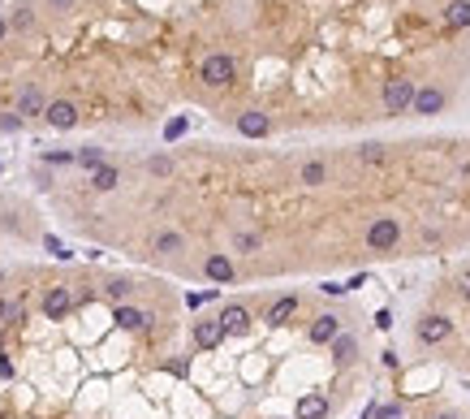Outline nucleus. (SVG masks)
<instances>
[{
	"label": "nucleus",
	"instance_id": "obj_21",
	"mask_svg": "<svg viewBox=\"0 0 470 419\" xmlns=\"http://www.w3.org/2000/svg\"><path fill=\"white\" fill-rule=\"evenodd\" d=\"M73 160H78L82 169H100V164H104V152H100V147H82V152L73 156Z\"/></svg>",
	"mask_w": 470,
	"mask_h": 419
},
{
	"label": "nucleus",
	"instance_id": "obj_8",
	"mask_svg": "<svg viewBox=\"0 0 470 419\" xmlns=\"http://www.w3.org/2000/svg\"><path fill=\"white\" fill-rule=\"evenodd\" d=\"M440 108H444V91H436V87L414 91V104H410V113H418V117H432V113H440Z\"/></svg>",
	"mask_w": 470,
	"mask_h": 419
},
{
	"label": "nucleus",
	"instance_id": "obj_34",
	"mask_svg": "<svg viewBox=\"0 0 470 419\" xmlns=\"http://www.w3.org/2000/svg\"><path fill=\"white\" fill-rule=\"evenodd\" d=\"M457 290H462V299H470V273L462 277V285H457Z\"/></svg>",
	"mask_w": 470,
	"mask_h": 419
},
{
	"label": "nucleus",
	"instance_id": "obj_17",
	"mask_svg": "<svg viewBox=\"0 0 470 419\" xmlns=\"http://www.w3.org/2000/svg\"><path fill=\"white\" fill-rule=\"evenodd\" d=\"M112 320H117L121 329H147V320H152V315L138 311V307H117V311H112Z\"/></svg>",
	"mask_w": 470,
	"mask_h": 419
},
{
	"label": "nucleus",
	"instance_id": "obj_11",
	"mask_svg": "<svg viewBox=\"0 0 470 419\" xmlns=\"http://www.w3.org/2000/svg\"><path fill=\"white\" fill-rule=\"evenodd\" d=\"M203 273H207V281H216V285H229V281H233V260H229V255H207Z\"/></svg>",
	"mask_w": 470,
	"mask_h": 419
},
{
	"label": "nucleus",
	"instance_id": "obj_22",
	"mask_svg": "<svg viewBox=\"0 0 470 419\" xmlns=\"http://www.w3.org/2000/svg\"><path fill=\"white\" fill-rule=\"evenodd\" d=\"M233 251L255 255V251H259V234H237V238H233Z\"/></svg>",
	"mask_w": 470,
	"mask_h": 419
},
{
	"label": "nucleus",
	"instance_id": "obj_7",
	"mask_svg": "<svg viewBox=\"0 0 470 419\" xmlns=\"http://www.w3.org/2000/svg\"><path fill=\"white\" fill-rule=\"evenodd\" d=\"M216 320H220V329H225V333H246V329H251V311H246L242 303H229Z\"/></svg>",
	"mask_w": 470,
	"mask_h": 419
},
{
	"label": "nucleus",
	"instance_id": "obj_27",
	"mask_svg": "<svg viewBox=\"0 0 470 419\" xmlns=\"http://www.w3.org/2000/svg\"><path fill=\"white\" fill-rule=\"evenodd\" d=\"M0 130H5V134H17V130H22V117H17V113L0 117Z\"/></svg>",
	"mask_w": 470,
	"mask_h": 419
},
{
	"label": "nucleus",
	"instance_id": "obj_30",
	"mask_svg": "<svg viewBox=\"0 0 470 419\" xmlns=\"http://www.w3.org/2000/svg\"><path fill=\"white\" fill-rule=\"evenodd\" d=\"M164 134H168V139H182V134H186V121H182V117H177V121H168V130H164Z\"/></svg>",
	"mask_w": 470,
	"mask_h": 419
},
{
	"label": "nucleus",
	"instance_id": "obj_6",
	"mask_svg": "<svg viewBox=\"0 0 470 419\" xmlns=\"http://www.w3.org/2000/svg\"><path fill=\"white\" fill-rule=\"evenodd\" d=\"M220 341H225L220 320H199V325H194V346H199V350H216Z\"/></svg>",
	"mask_w": 470,
	"mask_h": 419
},
{
	"label": "nucleus",
	"instance_id": "obj_29",
	"mask_svg": "<svg viewBox=\"0 0 470 419\" xmlns=\"http://www.w3.org/2000/svg\"><path fill=\"white\" fill-rule=\"evenodd\" d=\"M43 160H47V164H73V156H69V152H47Z\"/></svg>",
	"mask_w": 470,
	"mask_h": 419
},
{
	"label": "nucleus",
	"instance_id": "obj_36",
	"mask_svg": "<svg viewBox=\"0 0 470 419\" xmlns=\"http://www.w3.org/2000/svg\"><path fill=\"white\" fill-rule=\"evenodd\" d=\"M0 39H5V22H0Z\"/></svg>",
	"mask_w": 470,
	"mask_h": 419
},
{
	"label": "nucleus",
	"instance_id": "obj_2",
	"mask_svg": "<svg viewBox=\"0 0 470 419\" xmlns=\"http://www.w3.org/2000/svg\"><path fill=\"white\" fill-rule=\"evenodd\" d=\"M397 238H402L397 216H380L376 225L367 229V246H371V251H392V246H397Z\"/></svg>",
	"mask_w": 470,
	"mask_h": 419
},
{
	"label": "nucleus",
	"instance_id": "obj_12",
	"mask_svg": "<svg viewBox=\"0 0 470 419\" xmlns=\"http://www.w3.org/2000/svg\"><path fill=\"white\" fill-rule=\"evenodd\" d=\"M152 251H156V255H182V251H186V238H182L177 229H160L156 242H152Z\"/></svg>",
	"mask_w": 470,
	"mask_h": 419
},
{
	"label": "nucleus",
	"instance_id": "obj_9",
	"mask_svg": "<svg viewBox=\"0 0 470 419\" xmlns=\"http://www.w3.org/2000/svg\"><path fill=\"white\" fill-rule=\"evenodd\" d=\"M69 307H73V299H69L65 285H52V290H47V299H43V315H47V320L69 315Z\"/></svg>",
	"mask_w": 470,
	"mask_h": 419
},
{
	"label": "nucleus",
	"instance_id": "obj_16",
	"mask_svg": "<svg viewBox=\"0 0 470 419\" xmlns=\"http://www.w3.org/2000/svg\"><path fill=\"white\" fill-rule=\"evenodd\" d=\"M298 311V299H293V294H285V299H277L267 307V325H285V320Z\"/></svg>",
	"mask_w": 470,
	"mask_h": 419
},
{
	"label": "nucleus",
	"instance_id": "obj_19",
	"mask_svg": "<svg viewBox=\"0 0 470 419\" xmlns=\"http://www.w3.org/2000/svg\"><path fill=\"white\" fill-rule=\"evenodd\" d=\"M117 182H121V173H117L112 164H100V169H91V186H95V190H112Z\"/></svg>",
	"mask_w": 470,
	"mask_h": 419
},
{
	"label": "nucleus",
	"instance_id": "obj_37",
	"mask_svg": "<svg viewBox=\"0 0 470 419\" xmlns=\"http://www.w3.org/2000/svg\"><path fill=\"white\" fill-rule=\"evenodd\" d=\"M440 419H457V415H440Z\"/></svg>",
	"mask_w": 470,
	"mask_h": 419
},
{
	"label": "nucleus",
	"instance_id": "obj_14",
	"mask_svg": "<svg viewBox=\"0 0 470 419\" xmlns=\"http://www.w3.org/2000/svg\"><path fill=\"white\" fill-rule=\"evenodd\" d=\"M237 130H242L246 139H263V134L272 130V121H267L263 113H242V117H237Z\"/></svg>",
	"mask_w": 470,
	"mask_h": 419
},
{
	"label": "nucleus",
	"instance_id": "obj_25",
	"mask_svg": "<svg viewBox=\"0 0 470 419\" xmlns=\"http://www.w3.org/2000/svg\"><path fill=\"white\" fill-rule=\"evenodd\" d=\"M332 341H337V346H332L337 359H350V355H354V337H332Z\"/></svg>",
	"mask_w": 470,
	"mask_h": 419
},
{
	"label": "nucleus",
	"instance_id": "obj_35",
	"mask_svg": "<svg viewBox=\"0 0 470 419\" xmlns=\"http://www.w3.org/2000/svg\"><path fill=\"white\" fill-rule=\"evenodd\" d=\"M47 5H52V9H69V5H73V0H47Z\"/></svg>",
	"mask_w": 470,
	"mask_h": 419
},
{
	"label": "nucleus",
	"instance_id": "obj_23",
	"mask_svg": "<svg viewBox=\"0 0 470 419\" xmlns=\"http://www.w3.org/2000/svg\"><path fill=\"white\" fill-rule=\"evenodd\" d=\"M147 173L168 178V173H172V160H168V156H152V160H147Z\"/></svg>",
	"mask_w": 470,
	"mask_h": 419
},
{
	"label": "nucleus",
	"instance_id": "obj_1",
	"mask_svg": "<svg viewBox=\"0 0 470 419\" xmlns=\"http://www.w3.org/2000/svg\"><path fill=\"white\" fill-rule=\"evenodd\" d=\"M414 78H388L384 83V108L388 113H410V104H414Z\"/></svg>",
	"mask_w": 470,
	"mask_h": 419
},
{
	"label": "nucleus",
	"instance_id": "obj_32",
	"mask_svg": "<svg viewBox=\"0 0 470 419\" xmlns=\"http://www.w3.org/2000/svg\"><path fill=\"white\" fill-rule=\"evenodd\" d=\"M108 294H112V299H126L130 285H126V281H112V285H108Z\"/></svg>",
	"mask_w": 470,
	"mask_h": 419
},
{
	"label": "nucleus",
	"instance_id": "obj_24",
	"mask_svg": "<svg viewBox=\"0 0 470 419\" xmlns=\"http://www.w3.org/2000/svg\"><path fill=\"white\" fill-rule=\"evenodd\" d=\"M358 160H367V164L384 160V147H380V143H367V147H358Z\"/></svg>",
	"mask_w": 470,
	"mask_h": 419
},
{
	"label": "nucleus",
	"instance_id": "obj_5",
	"mask_svg": "<svg viewBox=\"0 0 470 419\" xmlns=\"http://www.w3.org/2000/svg\"><path fill=\"white\" fill-rule=\"evenodd\" d=\"M43 108H47L43 87H35V83H31V87H22V91H17V117H22V121H27V117H39Z\"/></svg>",
	"mask_w": 470,
	"mask_h": 419
},
{
	"label": "nucleus",
	"instance_id": "obj_10",
	"mask_svg": "<svg viewBox=\"0 0 470 419\" xmlns=\"http://www.w3.org/2000/svg\"><path fill=\"white\" fill-rule=\"evenodd\" d=\"M449 333H453V325H449V320H444V315H427L423 325H418V341H427V346H436V341H444Z\"/></svg>",
	"mask_w": 470,
	"mask_h": 419
},
{
	"label": "nucleus",
	"instance_id": "obj_20",
	"mask_svg": "<svg viewBox=\"0 0 470 419\" xmlns=\"http://www.w3.org/2000/svg\"><path fill=\"white\" fill-rule=\"evenodd\" d=\"M449 27H470V0H453L449 5Z\"/></svg>",
	"mask_w": 470,
	"mask_h": 419
},
{
	"label": "nucleus",
	"instance_id": "obj_4",
	"mask_svg": "<svg viewBox=\"0 0 470 419\" xmlns=\"http://www.w3.org/2000/svg\"><path fill=\"white\" fill-rule=\"evenodd\" d=\"M43 117H47V126H52V130H73V126H78V108H73L69 100H52L43 108Z\"/></svg>",
	"mask_w": 470,
	"mask_h": 419
},
{
	"label": "nucleus",
	"instance_id": "obj_3",
	"mask_svg": "<svg viewBox=\"0 0 470 419\" xmlns=\"http://www.w3.org/2000/svg\"><path fill=\"white\" fill-rule=\"evenodd\" d=\"M233 73H237V65H233L225 52H212V57L203 61V83H207V87H229Z\"/></svg>",
	"mask_w": 470,
	"mask_h": 419
},
{
	"label": "nucleus",
	"instance_id": "obj_26",
	"mask_svg": "<svg viewBox=\"0 0 470 419\" xmlns=\"http://www.w3.org/2000/svg\"><path fill=\"white\" fill-rule=\"evenodd\" d=\"M43 246H47V251H52L57 260H69V255H73V251H65V246H61V238H52V234L43 238Z\"/></svg>",
	"mask_w": 470,
	"mask_h": 419
},
{
	"label": "nucleus",
	"instance_id": "obj_18",
	"mask_svg": "<svg viewBox=\"0 0 470 419\" xmlns=\"http://www.w3.org/2000/svg\"><path fill=\"white\" fill-rule=\"evenodd\" d=\"M298 178H302V186H324L328 182V164L324 160H307Z\"/></svg>",
	"mask_w": 470,
	"mask_h": 419
},
{
	"label": "nucleus",
	"instance_id": "obj_31",
	"mask_svg": "<svg viewBox=\"0 0 470 419\" xmlns=\"http://www.w3.org/2000/svg\"><path fill=\"white\" fill-rule=\"evenodd\" d=\"M376 419H402V406H380Z\"/></svg>",
	"mask_w": 470,
	"mask_h": 419
},
{
	"label": "nucleus",
	"instance_id": "obj_28",
	"mask_svg": "<svg viewBox=\"0 0 470 419\" xmlns=\"http://www.w3.org/2000/svg\"><path fill=\"white\" fill-rule=\"evenodd\" d=\"M0 320H22V307H17V303H5V299H0Z\"/></svg>",
	"mask_w": 470,
	"mask_h": 419
},
{
	"label": "nucleus",
	"instance_id": "obj_13",
	"mask_svg": "<svg viewBox=\"0 0 470 419\" xmlns=\"http://www.w3.org/2000/svg\"><path fill=\"white\" fill-rule=\"evenodd\" d=\"M332 337H341V320L337 315H319L311 325V341H315V346H324V341H332Z\"/></svg>",
	"mask_w": 470,
	"mask_h": 419
},
{
	"label": "nucleus",
	"instance_id": "obj_15",
	"mask_svg": "<svg viewBox=\"0 0 470 419\" xmlns=\"http://www.w3.org/2000/svg\"><path fill=\"white\" fill-rule=\"evenodd\" d=\"M328 415V398L324 393H307V398L298 402V419H324Z\"/></svg>",
	"mask_w": 470,
	"mask_h": 419
},
{
	"label": "nucleus",
	"instance_id": "obj_33",
	"mask_svg": "<svg viewBox=\"0 0 470 419\" xmlns=\"http://www.w3.org/2000/svg\"><path fill=\"white\" fill-rule=\"evenodd\" d=\"M0 376H13V363H9L5 355H0Z\"/></svg>",
	"mask_w": 470,
	"mask_h": 419
}]
</instances>
